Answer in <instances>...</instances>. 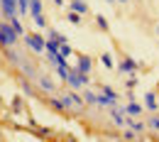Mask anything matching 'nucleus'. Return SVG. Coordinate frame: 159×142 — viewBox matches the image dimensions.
Listing matches in <instances>:
<instances>
[{
	"label": "nucleus",
	"instance_id": "f257e3e1",
	"mask_svg": "<svg viewBox=\"0 0 159 142\" xmlns=\"http://www.w3.org/2000/svg\"><path fill=\"white\" fill-rule=\"evenodd\" d=\"M17 30L10 25V20H2L0 22V47L2 49H7V47H15V42H17Z\"/></svg>",
	"mask_w": 159,
	"mask_h": 142
},
{
	"label": "nucleus",
	"instance_id": "f03ea898",
	"mask_svg": "<svg viewBox=\"0 0 159 142\" xmlns=\"http://www.w3.org/2000/svg\"><path fill=\"white\" fill-rule=\"evenodd\" d=\"M66 83H69L74 91H79V88H83V86L88 83V74H81L79 69H71V71H69V79H66Z\"/></svg>",
	"mask_w": 159,
	"mask_h": 142
},
{
	"label": "nucleus",
	"instance_id": "7ed1b4c3",
	"mask_svg": "<svg viewBox=\"0 0 159 142\" xmlns=\"http://www.w3.org/2000/svg\"><path fill=\"white\" fill-rule=\"evenodd\" d=\"M25 42H27V47H30L34 54H42V52L47 49V39H44L42 34H25Z\"/></svg>",
	"mask_w": 159,
	"mask_h": 142
},
{
	"label": "nucleus",
	"instance_id": "20e7f679",
	"mask_svg": "<svg viewBox=\"0 0 159 142\" xmlns=\"http://www.w3.org/2000/svg\"><path fill=\"white\" fill-rule=\"evenodd\" d=\"M0 7H2V17L5 20L17 15V0H0Z\"/></svg>",
	"mask_w": 159,
	"mask_h": 142
},
{
	"label": "nucleus",
	"instance_id": "39448f33",
	"mask_svg": "<svg viewBox=\"0 0 159 142\" xmlns=\"http://www.w3.org/2000/svg\"><path fill=\"white\" fill-rule=\"evenodd\" d=\"M91 66H93V61L91 57H86V54H81L79 61H76V69H79L81 74H91Z\"/></svg>",
	"mask_w": 159,
	"mask_h": 142
},
{
	"label": "nucleus",
	"instance_id": "423d86ee",
	"mask_svg": "<svg viewBox=\"0 0 159 142\" xmlns=\"http://www.w3.org/2000/svg\"><path fill=\"white\" fill-rule=\"evenodd\" d=\"M17 66H20V71H22V76H25V79H37V69H34L30 61H20Z\"/></svg>",
	"mask_w": 159,
	"mask_h": 142
},
{
	"label": "nucleus",
	"instance_id": "0eeeda50",
	"mask_svg": "<svg viewBox=\"0 0 159 142\" xmlns=\"http://www.w3.org/2000/svg\"><path fill=\"white\" fill-rule=\"evenodd\" d=\"M118 103V98H113V96H108V93H103V96H96V105H100V108H113Z\"/></svg>",
	"mask_w": 159,
	"mask_h": 142
},
{
	"label": "nucleus",
	"instance_id": "6e6552de",
	"mask_svg": "<svg viewBox=\"0 0 159 142\" xmlns=\"http://www.w3.org/2000/svg\"><path fill=\"white\" fill-rule=\"evenodd\" d=\"M118 69H120V74H132V71H137L139 66H137L132 59H122V61L118 64Z\"/></svg>",
	"mask_w": 159,
	"mask_h": 142
},
{
	"label": "nucleus",
	"instance_id": "1a4fd4ad",
	"mask_svg": "<svg viewBox=\"0 0 159 142\" xmlns=\"http://www.w3.org/2000/svg\"><path fill=\"white\" fill-rule=\"evenodd\" d=\"M37 86H39L42 91H47V93H52V91H54V81H52V79H47V76H37Z\"/></svg>",
	"mask_w": 159,
	"mask_h": 142
},
{
	"label": "nucleus",
	"instance_id": "9d476101",
	"mask_svg": "<svg viewBox=\"0 0 159 142\" xmlns=\"http://www.w3.org/2000/svg\"><path fill=\"white\" fill-rule=\"evenodd\" d=\"M144 105H147V110H152V113H154V110L159 108L157 96H154V93H144Z\"/></svg>",
	"mask_w": 159,
	"mask_h": 142
},
{
	"label": "nucleus",
	"instance_id": "9b49d317",
	"mask_svg": "<svg viewBox=\"0 0 159 142\" xmlns=\"http://www.w3.org/2000/svg\"><path fill=\"white\" fill-rule=\"evenodd\" d=\"M113 122H115V125H120V127L125 125V108H122V105L113 110Z\"/></svg>",
	"mask_w": 159,
	"mask_h": 142
},
{
	"label": "nucleus",
	"instance_id": "f8f14e48",
	"mask_svg": "<svg viewBox=\"0 0 159 142\" xmlns=\"http://www.w3.org/2000/svg\"><path fill=\"white\" fill-rule=\"evenodd\" d=\"M20 88H22V93H25L27 98H32V96H34V88L30 86V79H25V76L20 79Z\"/></svg>",
	"mask_w": 159,
	"mask_h": 142
},
{
	"label": "nucleus",
	"instance_id": "ddd939ff",
	"mask_svg": "<svg viewBox=\"0 0 159 142\" xmlns=\"http://www.w3.org/2000/svg\"><path fill=\"white\" fill-rule=\"evenodd\" d=\"M69 98H71V105H74V108H76V110H79V108H83V96H79V93H76V91H74V88H71V93H69Z\"/></svg>",
	"mask_w": 159,
	"mask_h": 142
},
{
	"label": "nucleus",
	"instance_id": "4468645a",
	"mask_svg": "<svg viewBox=\"0 0 159 142\" xmlns=\"http://www.w3.org/2000/svg\"><path fill=\"white\" fill-rule=\"evenodd\" d=\"M71 10L79 12V15H86V12H88V5H86L83 0H74V2H71Z\"/></svg>",
	"mask_w": 159,
	"mask_h": 142
},
{
	"label": "nucleus",
	"instance_id": "2eb2a0df",
	"mask_svg": "<svg viewBox=\"0 0 159 142\" xmlns=\"http://www.w3.org/2000/svg\"><path fill=\"white\" fill-rule=\"evenodd\" d=\"M30 15L32 17H39L42 15V0H30Z\"/></svg>",
	"mask_w": 159,
	"mask_h": 142
},
{
	"label": "nucleus",
	"instance_id": "dca6fc26",
	"mask_svg": "<svg viewBox=\"0 0 159 142\" xmlns=\"http://www.w3.org/2000/svg\"><path fill=\"white\" fill-rule=\"evenodd\" d=\"M125 113L127 115H139L142 113V105L139 103H130V105H125Z\"/></svg>",
	"mask_w": 159,
	"mask_h": 142
},
{
	"label": "nucleus",
	"instance_id": "f3484780",
	"mask_svg": "<svg viewBox=\"0 0 159 142\" xmlns=\"http://www.w3.org/2000/svg\"><path fill=\"white\" fill-rule=\"evenodd\" d=\"M30 12V0H17V15H27Z\"/></svg>",
	"mask_w": 159,
	"mask_h": 142
},
{
	"label": "nucleus",
	"instance_id": "a211bd4d",
	"mask_svg": "<svg viewBox=\"0 0 159 142\" xmlns=\"http://www.w3.org/2000/svg\"><path fill=\"white\" fill-rule=\"evenodd\" d=\"M5 57H7V61H10V64H20V54H17L12 47H7V54H5Z\"/></svg>",
	"mask_w": 159,
	"mask_h": 142
},
{
	"label": "nucleus",
	"instance_id": "6ab92c4d",
	"mask_svg": "<svg viewBox=\"0 0 159 142\" xmlns=\"http://www.w3.org/2000/svg\"><path fill=\"white\" fill-rule=\"evenodd\" d=\"M10 25L17 30V34H20V37H25V27H22V22L17 20V15H15V17H10Z\"/></svg>",
	"mask_w": 159,
	"mask_h": 142
},
{
	"label": "nucleus",
	"instance_id": "aec40b11",
	"mask_svg": "<svg viewBox=\"0 0 159 142\" xmlns=\"http://www.w3.org/2000/svg\"><path fill=\"white\" fill-rule=\"evenodd\" d=\"M96 96L98 93H93V91H83V101L86 103H96Z\"/></svg>",
	"mask_w": 159,
	"mask_h": 142
},
{
	"label": "nucleus",
	"instance_id": "412c9836",
	"mask_svg": "<svg viewBox=\"0 0 159 142\" xmlns=\"http://www.w3.org/2000/svg\"><path fill=\"white\" fill-rule=\"evenodd\" d=\"M52 108H54V110H64V101H61V98H52Z\"/></svg>",
	"mask_w": 159,
	"mask_h": 142
},
{
	"label": "nucleus",
	"instance_id": "4be33fe9",
	"mask_svg": "<svg viewBox=\"0 0 159 142\" xmlns=\"http://www.w3.org/2000/svg\"><path fill=\"white\" fill-rule=\"evenodd\" d=\"M59 54H61V57H69V54H71V47H69L66 42H64V44H59Z\"/></svg>",
	"mask_w": 159,
	"mask_h": 142
},
{
	"label": "nucleus",
	"instance_id": "5701e85b",
	"mask_svg": "<svg viewBox=\"0 0 159 142\" xmlns=\"http://www.w3.org/2000/svg\"><path fill=\"white\" fill-rule=\"evenodd\" d=\"M69 22H74V25H79V22H81V15H79V12H74V10H71V12H69Z\"/></svg>",
	"mask_w": 159,
	"mask_h": 142
},
{
	"label": "nucleus",
	"instance_id": "b1692460",
	"mask_svg": "<svg viewBox=\"0 0 159 142\" xmlns=\"http://www.w3.org/2000/svg\"><path fill=\"white\" fill-rule=\"evenodd\" d=\"M100 93H108V96H113V98H118V93L110 88V86H100Z\"/></svg>",
	"mask_w": 159,
	"mask_h": 142
},
{
	"label": "nucleus",
	"instance_id": "393cba45",
	"mask_svg": "<svg viewBox=\"0 0 159 142\" xmlns=\"http://www.w3.org/2000/svg\"><path fill=\"white\" fill-rule=\"evenodd\" d=\"M149 127L159 132V118H157V115H152V118H149Z\"/></svg>",
	"mask_w": 159,
	"mask_h": 142
},
{
	"label": "nucleus",
	"instance_id": "a878e982",
	"mask_svg": "<svg viewBox=\"0 0 159 142\" xmlns=\"http://www.w3.org/2000/svg\"><path fill=\"white\" fill-rule=\"evenodd\" d=\"M34 25L44 30V27H47V20H44V15H39V17H34Z\"/></svg>",
	"mask_w": 159,
	"mask_h": 142
},
{
	"label": "nucleus",
	"instance_id": "bb28decb",
	"mask_svg": "<svg viewBox=\"0 0 159 142\" xmlns=\"http://www.w3.org/2000/svg\"><path fill=\"white\" fill-rule=\"evenodd\" d=\"M132 130H135V132H142V130H144V122L135 120V122H132Z\"/></svg>",
	"mask_w": 159,
	"mask_h": 142
},
{
	"label": "nucleus",
	"instance_id": "cd10ccee",
	"mask_svg": "<svg viewBox=\"0 0 159 142\" xmlns=\"http://www.w3.org/2000/svg\"><path fill=\"white\" fill-rule=\"evenodd\" d=\"M96 25H98L100 30H105V27H108V22H105V17H100V15L96 17Z\"/></svg>",
	"mask_w": 159,
	"mask_h": 142
},
{
	"label": "nucleus",
	"instance_id": "c85d7f7f",
	"mask_svg": "<svg viewBox=\"0 0 159 142\" xmlns=\"http://www.w3.org/2000/svg\"><path fill=\"white\" fill-rule=\"evenodd\" d=\"M122 137H125V140H135V137H137V132H135V130H127Z\"/></svg>",
	"mask_w": 159,
	"mask_h": 142
},
{
	"label": "nucleus",
	"instance_id": "c756f323",
	"mask_svg": "<svg viewBox=\"0 0 159 142\" xmlns=\"http://www.w3.org/2000/svg\"><path fill=\"white\" fill-rule=\"evenodd\" d=\"M100 59H103V64H105V66H113V59H110V54H103Z\"/></svg>",
	"mask_w": 159,
	"mask_h": 142
},
{
	"label": "nucleus",
	"instance_id": "7c9ffc66",
	"mask_svg": "<svg viewBox=\"0 0 159 142\" xmlns=\"http://www.w3.org/2000/svg\"><path fill=\"white\" fill-rule=\"evenodd\" d=\"M54 2H57V5H64V0H54Z\"/></svg>",
	"mask_w": 159,
	"mask_h": 142
},
{
	"label": "nucleus",
	"instance_id": "2f4dec72",
	"mask_svg": "<svg viewBox=\"0 0 159 142\" xmlns=\"http://www.w3.org/2000/svg\"><path fill=\"white\" fill-rule=\"evenodd\" d=\"M115 2H130V0H115Z\"/></svg>",
	"mask_w": 159,
	"mask_h": 142
},
{
	"label": "nucleus",
	"instance_id": "473e14b6",
	"mask_svg": "<svg viewBox=\"0 0 159 142\" xmlns=\"http://www.w3.org/2000/svg\"><path fill=\"white\" fill-rule=\"evenodd\" d=\"M154 32H157V37H159V25H157V30H154Z\"/></svg>",
	"mask_w": 159,
	"mask_h": 142
},
{
	"label": "nucleus",
	"instance_id": "72a5a7b5",
	"mask_svg": "<svg viewBox=\"0 0 159 142\" xmlns=\"http://www.w3.org/2000/svg\"><path fill=\"white\" fill-rule=\"evenodd\" d=\"M0 22H2V20H0Z\"/></svg>",
	"mask_w": 159,
	"mask_h": 142
}]
</instances>
